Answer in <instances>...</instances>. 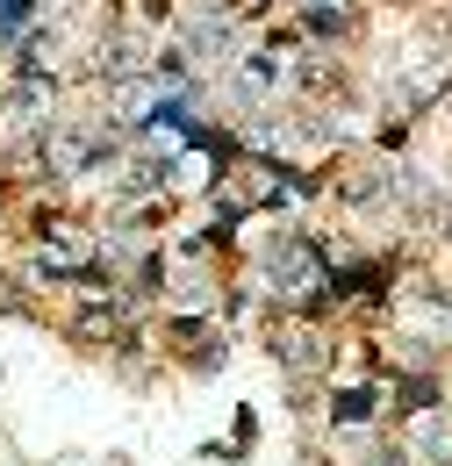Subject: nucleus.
<instances>
[{"label": "nucleus", "mask_w": 452, "mask_h": 466, "mask_svg": "<svg viewBox=\"0 0 452 466\" xmlns=\"http://www.w3.org/2000/svg\"><path fill=\"white\" fill-rule=\"evenodd\" d=\"M388 431H396V445L416 466H452V402L424 409V416H402V423H388Z\"/></svg>", "instance_id": "f257e3e1"}]
</instances>
